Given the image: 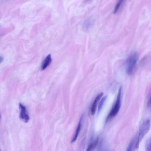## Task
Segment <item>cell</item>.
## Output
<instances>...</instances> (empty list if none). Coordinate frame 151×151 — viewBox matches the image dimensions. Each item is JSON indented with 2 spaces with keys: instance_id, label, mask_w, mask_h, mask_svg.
<instances>
[{
  "instance_id": "obj_1",
  "label": "cell",
  "mask_w": 151,
  "mask_h": 151,
  "mask_svg": "<svg viewBox=\"0 0 151 151\" xmlns=\"http://www.w3.org/2000/svg\"><path fill=\"white\" fill-rule=\"evenodd\" d=\"M138 58V54L136 52H132L128 56L126 63V71L128 75L132 73Z\"/></svg>"
},
{
  "instance_id": "obj_2",
  "label": "cell",
  "mask_w": 151,
  "mask_h": 151,
  "mask_svg": "<svg viewBox=\"0 0 151 151\" xmlns=\"http://www.w3.org/2000/svg\"><path fill=\"white\" fill-rule=\"evenodd\" d=\"M121 91L122 88L121 87L119 88L115 103L107 116L106 121V122L115 116L119 110L121 106Z\"/></svg>"
},
{
  "instance_id": "obj_3",
  "label": "cell",
  "mask_w": 151,
  "mask_h": 151,
  "mask_svg": "<svg viewBox=\"0 0 151 151\" xmlns=\"http://www.w3.org/2000/svg\"><path fill=\"white\" fill-rule=\"evenodd\" d=\"M150 125V121L149 119H148L143 122L140 126L139 129L137 141L135 145L136 148L138 147L140 142L149 130Z\"/></svg>"
},
{
  "instance_id": "obj_4",
  "label": "cell",
  "mask_w": 151,
  "mask_h": 151,
  "mask_svg": "<svg viewBox=\"0 0 151 151\" xmlns=\"http://www.w3.org/2000/svg\"><path fill=\"white\" fill-rule=\"evenodd\" d=\"M19 106L20 110L19 117L23 122L27 123L29 121V117L27 113L26 108L21 103L19 104Z\"/></svg>"
},
{
  "instance_id": "obj_5",
  "label": "cell",
  "mask_w": 151,
  "mask_h": 151,
  "mask_svg": "<svg viewBox=\"0 0 151 151\" xmlns=\"http://www.w3.org/2000/svg\"><path fill=\"white\" fill-rule=\"evenodd\" d=\"M83 117V115H82L81 116V117L80 119L79 122L77 126V127L76 129L75 133L72 139L71 142L73 143L75 142L76 140L77 137L78 135L79 134L81 130L82 122Z\"/></svg>"
},
{
  "instance_id": "obj_6",
  "label": "cell",
  "mask_w": 151,
  "mask_h": 151,
  "mask_svg": "<svg viewBox=\"0 0 151 151\" xmlns=\"http://www.w3.org/2000/svg\"><path fill=\"white\" fill-rule=\"evenodd\" d=\"M103 95V93H100L94 99L91 109V112L92 115H94L95 114L97 103Z\"/></svg>"
},
{
  "instance_id": "obj_7",
  "label": "cell",
  "mask_w": 151,
  "mask_h": 151,
  "mask_svg": "<svg viewBox=\"0 0 151 151\" xmlns=\"http://www.w3.org/2000/svg\"><path fill=\"white\" fill-rule=\"evenodd\" d=\"M52 61V58L50 54L47 56L42 65L41 69L42 70L45 69L50 64Z\"/></svg>"
},
{
  "instance_id": "obj_8",
  "label": "cell",
  "mask_w": 151,
  "mask_h": 151,
  "mask_svg": "<svg viewBox=\"0 0 151 151\" xmlns=\"http://www.w3.org/2000/svg\"><path fill=\"white\" fill-rule=\"evenodd\" d=\"M99 141V137H97L96 139L90 143L88 146L86 151H92L97 146Z\"/></svg>"
},
{
  "instance_id": "obj_9",
  "label": "cell",
  "mask_w": 151,
  "mask_h": 151,
  "mask_svg": "<svg viewBox=\"0 0 151 151\" xmlns=\"http://www.w3.org/2000/svg\"><path fill=\"white\" fill-rule=\"evenodd\" d=\"M107 98V96H104L103 98L101 99V101L100 103L99 104V108H98V112H99L101 109L102 107V106L105 101L106 98Z\"/></svg>"
},
{
  "instance_id": "obj_10",
  "label": "cell",
  "mask_w": 151,
  "mask_h": 151,
  "mask_svg": "<svg viewBox=\"0 0 151 151\" xmlns=\"http://www.w3.org/2000/svg\"><path fill=\"white\" fill-rule=\"evenodd\" d=\"M123 1H119L117 3L116 5L115 8L114 9V13H115L117 12L118 11V9H119L121 4L122 3Z\"/></svg>"
},
{
  "instance_id": "obj_11",
  "label": "cell",
  "mask_w": 151,
  "mask_h": 151,
  "mask_svg": "<svg viewBox=\"0 0 151 151\" xmlns=\"http://www.w3.org/2000/svg\"><path fill=\"white\" fill-rule=\"evenodd\" d=\"M146 144L147 149L148 150L151 151V138L147 141Z\"/></svg>"
},
{
  "instance_id": "obj_12",
  "label": "cell",
  "mask_w": 151,
  "mask_h": 151,
  "mask_svg": "<svg viewBox=\"0 0 151 151\" xmlns=\"http://www.w3.org/2000/svg\"><path fill=\"white\" fill-rule=\"evenodd\" d=\"M132 142H131L129 144L128 147L127 149V150L126 151H131L132 146Z\"/></svg>"
},
{
  "instance_id": "obj_13",
  "label": "cell",
  "mask_w": 151,
  "mask_h": 151,
  "mask_svg": "<svg viewBox=\"0 0 151 151\" xmlns=\"http://www.w3.org/2000/svg\"><path fill=\"white\" fill-rule=\"evenodd\" d=\"M89 20H88L86 21V22L85 23V26H86V27H87L88 26V27L90 26V22Z\"/></svg>"
},
{
  "instance_id": "obj_14",
  "label": "cell",
  "mask_w": 151,
  "mask_h": 151,
  "mask_svg": "<svg viewBox=\"0 0 151 151\" xmlns=\"http://www.w3.org/2000/svg\"><path fill=\"white\" fill-rule=\"evenodd\" d=\"M149 105L151 104V96L149 100Z\"/></svg>"
}]
</instances>
